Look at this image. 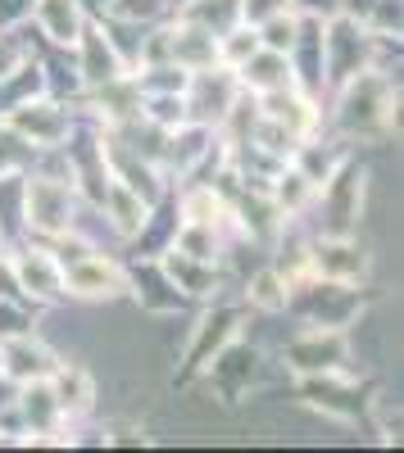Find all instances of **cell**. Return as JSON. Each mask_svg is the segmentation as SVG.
<instances>
[{
    "mask_svg": "<svg viewBox=\"0 0 404 453\" xmlns=\"http://www.w3.org/2000/svg\"><path fill=\"white\" fill-rule=\"evenodd\" d=\"M337 91V109L332 123L341 132V141H386L400 127V82L391 73H382L377 64L350 73L346 82L332 87Z\"/></svg>",
    "mask_w": 404,
    "mask_h": 453,
    "instance_id": "6da1fadb",
    "label": "cell"
},
{
    "mask_svg": "<svg viewBox=\"0 0 404 453\" xmlns=\"http://www.w3.org/2000/svg\"><path fill=\"white\" fill-rule=\"evenodd\" d=\"M369 299H363L359 286H346V281H327L318 273L300 277L286 286V309L282 313H296L305 326H337V331H350L359 326Z\"/></svg>",
    "mask_w": 404,
    "mask_h": 453,
    "instance_id": "7a4b0ae2",
    "label": "cell"
},
{
    "mask_svg": "<svg viewBox=\"0 0 404 453\" xmlns=\"http://www.w3.org/2000/svg\"><path fill=\"white\" fill-rule=\"evenodd\" d=\"M363 196H369V168L346 159L332 177L314 191V236H354L363 218Z\"/></svg>",
    "mask_w": 404,
    "mask_h": 453,
    "instance_id": "3957f363",
    "label": "cell"
},
{
    "mask_svg": "<svg viewBox=\"0 0 404 453\" xmlns=\"http://www.w3.org/2000/svg\"><path fill=\"white\" fill-rule=\"evenodd\" d=\"M373 50H377V36L359 23V14L341 10L332 19H322V78H327V87H337L350 73L369 68Z\"/></svg>",
    "mask_w": 404,
    "mask_h": 453,
    "instance_id": "277c9868",
    "label": "cell"
},
{
    "mask_svg": "<svg viewBox=\"0 0 404 453\" xmlns=\"http://www.w3.org/2000/svg\"><path fill=\"white\" fill-rule=\"evenodd\" d=\"M10 263H14V281H19V295L27 299L32 309H46V304H59L64 295V263L59 254L50 250V241H19L10 245Z\"/></svg>",
    "mask_w": 404,
    "mask_h": 453,
    "instance_id": "5b68a950",
    "label": "cell"
},
{
    "mask_svg": "<svg viewBox=\"0 0 404 453\" xmlns=\"http://www.w3.org/2000/svg\"><path fill=\"white\" fill-rule=\"evenodd\" d=\"M260 376H264V354L254 349L250 340L237 335V340H228V345L205 363L200 381L214 390V399H223V403L232 408V403L250 399V390L260 386Z\"/></svg>",
    "mask_w": 404,
    "mask_h": 453,
    "instance_id": "8992f818",
    "label": "cell"
},
{
    "mask_svg": "<svg viewBox=\"0 0 404 453\" xmlns=\"http://www.w3.org/2000/svg\"><path fill=\"white\" fill-rule=\"evenodd\" d=\"M350 331L337 326H305L291 345H282V367L296 376H318V372H350Z\"/></svg>",
    "mask_w": 404,
    "mask_h": 453,
    "instance_id": "52a82bcc",
    "label": "cell"
},
{
    "mask_svg": "<svg viewBox=\"0 0 404 453\" xmlns=\"http://www.w3.org/2000/svg\"><path fill=\"white\" fill-rule=\"evenodd\" d=\"M237 96H241V78H237V68H228V64H209V68L191 73L187 91H182V100H187V119L205 123V127H223Z\"/></svg>",
    "mask_w": 404,
    "mask_h": 453,
    "instance_id": "ba28073f",
    "label": "cell"
},
{
    "mask_svg": "<svg viewBox=\"0 0 404 453\" xmlns=\"http://www.w3.org/2000/svg\"><path fill=\"white\" fill-rule=\"evenodd\" d=\"M64 295L87 299V304H105V299L128 295V268L119 258H109L100 250H82L78 258L64 263Z\"/></svg>",
    "mask_w": 404,
    "mask_h": 453,
    "instance_id": "9c48e42d",
    "label": "cell"
},
{
    "mask_svg": "<svg viewBox=\"0 0 404 453\" xmlns=\"http://www.w3.org/2000/svg\"><path fill=\"white\" fill-rule=\"evenodd\" d=\"M241 322H245V304H209L196 326H191V340H187V349H182V381H191V376L205 372V363L228 345V340L241 335Z\"/></svg>",
    "mask_w": 404,
    "mask_h": 453,
    "instance_id": "30bf717a",
    "label": "cell"
},
{
    "mask_svg": "<svg viewBox=\"0 0 404 453\" xmlns=\"http://www.w3.org/2000/svg\"><path fill=\"white\" fill-rule=\"evenodd\" d=\"M0 119H5V123H10V127L36 150V155H42V150L64 145V136H68V127H73L68 100H55V96H32V100L5 109Z\"/></svg>",
    "mask_w": 404,
    "mask_h": 453,
    "instance_id": "8fae6325",
    "label": "cell"
},
{
    "mask_svg": "<svg viewBox=\"0 0 404 453\" xmlns=\"http://www.w3.org/2000/svg\"><path fill=\"white\" fill-rule=\"evenodd\" d=\"M300 381V399L309 408H318L322 418L354 426L363 412H369V399H363V386L350 372H318V376H296Z\"/></svg>",
    "mask_w": 404,
    "mask_h": 453,
    "instance_id": "7c38bea8",
    "label": "cell"
},
{
    "mask_svg": "<svg viewBox=\"0 0 404 453\" xmlns=\"http://www.w3.org/2000/svg\"><path fill=\"white\" fill-rule=\"evenodd\" d=\"M309 268L327 281L363 286L373 277V254L363 250L354 236H314L309 241Z\"/></svg>",
    "mask_w": 404,
    "mask_h": 453,
    "instance_id": "4fadbf2b",
    "label": "cell"
},
{
    "mask_svg": "<svg viewBox=\"0 0 404 453\" xmlns=\"http://www.w3.org/2000/svg\"><path fill=\"white\" fill-rule=\"evenodd\" d=\"M73 64H78V78H82V87H87V91H91V87H100V82L123 78V73H132V68H128V59L119 55V46L109 42V32H105V23H100V19H87L82 36L73 42Z\"/></svg>",
    "mask_w": 404,
    "mask_h": 453,
    "instance_id": "5bb4252c",
    "label": "cell"
},
{
    "mask_svg": "<svg viewBox=\"0 0 404 453\" xmlns=\"http://www.w3.org/2000/svg\"><path fill=\"white\" fill-rule=\"evenodd\" d=\"M128 295L155 318H173L187 309V295L168 281V273L159 268L155 254H136V263H128Z\"/></svg>",
    "mask_w": 404,
    "mask_h": 453,
    "instance_id": "9a60e30c",
    "label": "cell"
},
{
    "mask_svg": "<svg viewBox=\"0 0 404 453\" xmlns=\"http://www.w3.org/2000/svg\"><path fill=\"white\" fill-rule=\"evenodd\" d=\"M159 258V268L168 273V281L187 295V304L191 299H200V304H209V299H218V290H223L228 273H223V263H214V258H196V254H182V250H164L155 254Z\"/></svg>",
    "mask_w": 404,
    "mask_h": 453,
    "instance_id": "2e32d148",
    "label": "cell"
},
{
    "mask_svg": "<svg viewBox=\"0 0 404 453\" xmlns=\"http://www.w3.org/2000/svg\"><path fill=\"white\" fill-rule=\"evenodd\" d=\"M55 367H59V354H55L36 331H23V335L0 340V372H5L10 381H19V386H27V381H50Z\"/></svg>",
    "mask_w": 404,
    "mask_h": 453,
    "instance_id": "e0dca14e",
    "label": "cell"
},
{
    "mask_svg": "<svg viewBox=\"0 0 404 453\" xmlns=\"http://www.w3.org/2000/svg\"><path fill=\"white\" fill-rule=\"evenodd\" d=\"M27 23H36V32L46 36V46L73 50V42L87 27V10H82V0H32Z\"/></svg>",
    "mask_w": 404,
    "mask_h": 453,
    "instance_id": "ac0fdd59",
    "label": "cell"
},
{
    "mask_svg": "<svg viewBox=\"0 0 404 453\" xmlns=\"http://www.w3.org/2000/svg\"><path fill=\"white\" fill-rule=\"evenodd\" d=\"M168 64H177L182 73H200L218 64V36L205 23L177 14V23H168Z\"/></svg>",
    "mask_w": 404,
    "mask_h": 453,
    "instance_id": "d6986e66",
    "label": "cell"
},
{
    "mask_svg": "<svg viewBox=\"0 0 404 453\" xmlns=\"http://www.w3.org/2000/svg\"><path fill=\"white\" fill-rule=\"evenodd\" d=\"M50 390H55V403L64 412V426L68 422H82L96 412V376L82 367V363H64L50 372Z\"/></svg>",
    "mask_w": 404,
    "mask_h": 453,
    "instance_id": "ffe728a7",
    "label": "cell"
},
{
    "mask_svg": "<svg viewBox=\"0 0 404 453\" xmlns=\"http://www.w3.org/2000/svg\"><path fill=\"white\" fill-rule=\"evenodd\" d=\"M151 200H141L132 186H123V181H114L109 177V186H105V196H100V204H96V213H105V226L114 232L119 241H132L141 226H145V218H151Z\"/></svg>",
    "mask_w": 404,
    "mask_h": 453,
    "instance_id": "44dd1931",
    "label": "cell"
},
{
    "mask_svg": "<svg viewBox=\"0 0 404 453\" xmlns=\"http://www.w3.org/2000/svg\"><path fill=\"white\" fill-rule=\"evenodd\" d=\"M237 78L250 96H268V91H282V87H296V78H291V59L277 55V50H254L245 64H237Z\"/></svg>",
    "mask_w": 404,
    "mask_h": 453,
    "instance_id": "7402d4cb",
    "label": "cell"
},
{
    "mask_svg": "<svg viewBox=\"0 0 404 453\" xmlns=\"http://www.w3.org/2000/svg\"><path fill=\"white\" fill-rule=\"evenodd\" d=\"M245 309H254V313H282L286 309V281L277 277L273 263H264L260 273L245 277Z\"/></svg>",
    "mask_w": 404,
    "mask_h": 453,
    "instance_id": "603a6c76",
    "label": "cell"
},
{
    "mask_svg": "<svg viewBox=\"0 0 404 453\" xmlns=\"http://www.w3.org/2000/svg\"><path fill=\"white\" fill-rule=\"evenodd\" d=\"M177 14H182V19L205 23L214 36H223L228 27H237V23H241V0H182Z\"/></svg>",
    "mask_w": 404,
    "mask_h": 453,
    "instance_id": "cb8c5ba5",
    "label": "cell"
},
{
    "mask_svg": "<svg viewBox=\"0 0 404 453\" xmlns=\"http://www.w3.org/2000/svg\"><path fill=\"white\" fill-rule=\"evenodd\" d=\"M36 164V150L0 119V177H14V173H27Z\"/></svg>",
    "mask_w": 404,
    "mask_h": 453,
    "instance_id": "d4e9b609",
    "label": "cell"
},
{
    "mask_svg": "<svg viewBox=\"0 0 404 453\" xmlns=\"http://www.w3.org/2000/svg\"><path fill=\"white\" fill-rule=\"evenodd\" d=\"M164 14H168V0H114V5L105 10V19L132 23V27H155Z\"/></svg>",
    "mask_w": 404,
    "mask_h": 453,
    "instance_id": "484cf974",
    "label": "cell"
},
{
    "mask_svg": "<svg viewBox=\"0 0 404 453\" xmlns=\"http://www.w3.org/2000/svg\"><path fill=\"white\" fill-rule=\"evenodd\" d=\"M254 32H260V46H264V50L286 55V50H291V42H296V32H300V14H296V10H282V14L264 19Z\"/></svg>",
    "mask_w": 404,
    "mask_h": 453,
    "instance_id": "4316f807",
    "label": "cell"
},
{
    "mask_svg": "<svg viewBox=\"0 0 404 453\" xmlns=\"http://www.w3.org/2000/svg\"><path fill=\"white\" fill-rule=\"evenodd\" d=\"M36 50L19 36V27H0V78H10L14 68H23Z\"/></svg>",
    "mask_w": 404,
    "mask_h": 453,
    "instance_id": "83f0119b",
    "label": "cell"
},
{
    "mask_svg": "<svg viewBox=\"0 0 404 453\" xmlns=\"http://www.w3.org/2000/svg\"><path fill=\"white\" fill-rule=\"evenodd\" d=\"M23 331H32V304H23V299H10V295H0V340L23 335Z\"/></svg>",
    "mask_w": 404,
    "mask_h": 453,
    "instance_id": "f1b7e54d",
    "label": "cell"
},
{
    "mask_svg": "<svg viewBox=\"0 0 404 453\" xmlns=\"http://www.w3.org/2000/svg\"><path fill=\"white\" fill-rule=\"evenodd\" d=\"M282 10H291V0H241V23L260 27L264 19H273V14H282Z\"/></svg>",
    "mask_w": 404,
    "mask_h": 453,
    "instance_id": "f546056e",
    "label": "cell"
},
{
    "mask_svg": "<svg viewBox=\"0 0 404 453\" xmlns=\"http://www.w3.org/2000/svg\"><path fill=\"white\" fill-rule=\"evenodd\" d=\"M291 10L309 14V19H332V14L346 10V0H291Z\"/></svg>",
    "mask_w": 404,
    "mask_h": 453,
    "instance_id": "4dcf8cb0",
    "label": "cell"
},
{
    "mask_svg": "<svg viewBox=\"0 0 404 453\" xmlns=\"http://www.w3.org/2000/svg\"><path fill=\"white\" fill-rule=\"evenodd\" d=\"M32 14V0H0V27H19Z\"/></svg>",
    "mask_w": 404,
    "mask_h": 453,
    "instance_id": "1f68e13d",
    "label": "cell"
},
{
    "mask_svg": "<svg viewBox=\"0 0 404 453\" xmlns=\"http://www.w3.org/2000/svg\"><path fill=\"white\" fill-rule=\"evenodd\" d=\"M114 5V0H82V10H87V19H105V10Z\"/></svg>",
    "mask_w": 404,
    "mask_h": 453,
    "instance_id": "d6a6232c",
    "label": "cell"
}]
</instances>
